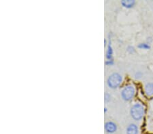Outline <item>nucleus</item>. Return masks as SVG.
<instances>
[{
    "label": "nucleus",
    "mask_w": 153,
    "mask_h": 134,
    "mask_svg": "<svg viewBox=\"0 0 153 134\" xmlns=\"http://www.w3.org/2000/svg\"><path fill=\"white\" fill-rule=\"evenodd\" d=\"M131 116L135 120H140L144 114V108L140 104H135L131 109Z\"/></svg>",
    "instance_id": "nucleus-1"
},
{
    "label": "nucleus",
    "mask_w": 153,
    "mask_h": 134,
    "mask_svg": "<svg viewBox=\"0 0 153 134\" xmlns=\"http://www.w3.org/2000/svg\"><path fill=\"white\" fill-rule=\"evenodd\" d=\"M122 82V76L118 73H114L109 76L108 79V85L110 88L114 89L119 86Z\"/></svg>",
    "instance_id": "nucleus-2"
},
{
    "label": "nucleus",
    "mask_w": 153,
    "mask_h": 134,
    "mask_svg": "<svg viewBox=\"0 0 153 134\" xmlns=\"http://www.w3.org/2000/svg\"><path fill=\"white\" fill-rule=\"evenodd\" d=\"M122 97L125 100L129 101L133 98L135 94V89L133 86L129 85L125 87L122 91Z\"/></svg>",
    "instance_id": "nucleus-3"
},
{
    "label": "nucleus",
    "mask_w": 153,
    "mask_h": 134,
    "mask_svg": "<svg viewBox=\"0 0 153 134\" xmlns=\"http://www.w3.org/2000/svg\"><path fill=\"white\" fill-rule=\"evenodd\" d=\"M117 127L113 122H107L105 124V129L108 133H114L116 131Z\"/></svg>",
    "instance_id": "nucleus-4"
},
{
    "label": "nucleus",
    "mask_w": 153,
    "mask_h": 134,
    "mask_svg": "<svg viewBox=\"0 0 153 134\" xmlns=\"http://www.w3.org/2000/svg\"><path fill=\"white\" fill-rule=\"evenodd\" d=\"M137 127L135 124H131L128 126L127 129V134H137Z\"/></svg>",
    "instance_id": "nucleus-5"
},
{
    "label": "nucleus",
    "mask_w": 153,
    "mask_h": 134,
    "mask_svg": "<svg viewBox=\"0 0 153 134\" xmlns=\"http://www.w3.org/2000/svg\"><path fill=\"white\" fill-rule=\"evenodd\" d=\"M145 92L148 96L153 95V83L147 84L146 87H145Z\"/></svg>",
    "instance_id": "nucleus-6"
},
{
    "label": "nucleus",
    "mask_w": 153,
    "mask_h": 134,
    "mask_svg": "<svg viewBox=\"0 0 153 134\" xmlns=\"http://www.w3.org/2000/svg\"><path fill=\"white\" fill-rule=\"evenodd\" d=\"M121 3L124 7L130 8V7H133L134 5L135 1H133V0H123V1H121Z\"/></svg>",
    "instance_id": "nucleus-7"
},
{
    "label": "nucleus",
    "mask_w": 153,
    "mask_h": 134,
    "mask_svg": "<svg viewBox=\"0 0 153 134\" xmlns=\"http://www.w3.org/2000/svg\"><path fill=\"white\" fill-rule=\"evenodd\" d=\"M112 49L111 45H109L108 51H107V53H106V58L109 59V60H110V59L112 58Z\"/></svg>",
    "instance_id": "nucleus-8"
},
{
    "label": "nucleus",
    "mask_w": 153,
    "mask_h": 134,
    "mask_svg": "<svg viewBox=\"0 0 153 134\" xmlns=\"http://www.w3.org/2000/svg\"><path fill=\"white\" fill-rule=\"evenodd\" d=\"M138 47L141 49H149L150 48V46L146 43H140L138 45Z\"/></svg>",
    "instance_id": "nucleus-9"
},
{
    "label": "nucleus",
    "mask_w": 153,
    "mask_h": 134,
    "mask_svg": "<svg viewBox=\"0 0 153 134\" xmlns=\"http://www.w3.org/2000/svg\"><path fill=\"white\" fill-rule=\"evenodd\" d=\"M110 95H109L108 93H106V94L105 95V101H106V102H108V101L110 100Z\"/></svg>",
    "instance_id": "nucleus-10"
},
{
    "label": "nucleus",
    "mask_w": 153,
    "mask_h": 134,
    "mask_svg": "<svg viewBox=\"0 0 153 134\" xmlns=\"http://www.w3.org/2000/svg\"><path fill=\"white\" fill-rule=\"evenodd\" d=\"M106 64H113V61L112 60H109V61H107V62H106Z\"/></svg>",
    "instance_id": "nucleus-11"
}]
</instances>
